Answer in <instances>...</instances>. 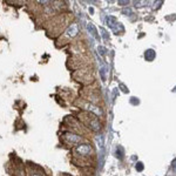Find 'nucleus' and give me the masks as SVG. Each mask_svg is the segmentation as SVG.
I'll return each instance as SVG.
<instances>
[{
  "label": "nucleus",
  "instance_id": "obj_11",
  "mask_svg": "<svg viewBox=\"0 0 176 176\" xmlns=\"http://www.w3.org/2000/svg\"><path fill=\"white\" fill-rule=\"evenodd\" d=\"M99 51H100V53H101V54H105V53H106V52H105L106 49H105L103 47H99Z\"/></svg>",
  "mask_w": 176,
  "mask_h": 176
},
{
  "label": "nucleus",
  "instance_id": "obj_5",
  "mask_svg": "<svg viewBox=\"0 0 176 176\" xmlns=\"http://www.w3.org/2000/svg\"><path fill=\"white\" fill-rule=\"evenodd\" d=\"M155 56H156V53H155L154 49H147V51H145V58L147 61H153L154 59H155Z\"/></svg>",
  "mask_w": 176,
  "mask_h": 176
},
{
  "label": "nucleus",
  "instance_id": "obj_7",
  "mask_svg": "<svg viewBox=\"0 0 176 176\" xmlns=\"http://www.w3.org/2000/svg\"><path fill=\"white\" fill-rule=\"evenodd\" d=\"M88 30L92 32L93 35L95 37V38H98V34H96V31H95V28H94V26H92V25H88Z\"/></svg>",
  "mask_w": 176,
  "mask_h": 176
},
{
  "label": "nucleus",
  "instance_id": "obj_12",
  "mask_svg": "<svg viewBox=\"0 0 176 176\" xmlns=\"http://www.w3.org/2000/svg\"><path fill=\"white\" fill-rule=\"evenodd\" d=\"M120 5H126V4H129V1H119Z\"/></svg>",
  "mask_w": 176,
  "mask_h": 176
},
{
  "label": "nucleus",
  "instance_id": "obj_3",
  "mask_svg": "<svg viewBox=\"0 0 176 176\" xmlns=\"http://www.w3.org/2000/svg\"><path fill=\"white\" fill-rule=\"evenodd\" d=\"M77 32H79L77 25V23H73V25H70V26H69L68 30L66 31L65 37H67V38H74V37L77 34Z\"/></svg>",
  "mask_w": 176,
  "mask_h": 176
},
{
  "label": "nucleus",
  "instance_id": "obj_8",
  "mask_svg": "<svg viewBox=\"0 0 176 176\" xmlns=\"http://www.w3.org/2000/svg\"><path fill=\"white\" fill-rule=\"evenodd\" d=\"M136 170H138V171H142V170H143V164H142V162H138V163H136Z\"/></svg>",
  "mask_w": 176,
  "mask_h": 176
},
{
  "label": "nucleus",
  "instance_id": "obj_4",
  "mask_svg": "<svg viewBox=\"0 0 176 176\" xmlns=\"http://www.w3.org/2000/svg\"><path fill=\"white\" fill-rule=\"evenodd\" d=\"M65 138H66L67 141H69V143H73V145L80 142V141L82 140L80 136H77L75 134H70V133H66V134H65Z\"/></svg>",
  "mask_w": 176,
  "mask_h": 176
},
{
  "label": "nucleus",
  "instance_id": "obj_9",
  "mask_svg": "<svg viewBox=\"0 0 176 176\" xmlns=\"http://www.w3.org/2000/svg\"><path fill=\"white\" fill-rule=\"evenodd\" d=\"M122 13H123V14H126V16H129L130 13H131V9H130V8H129V9H128V8H126V9H123V11H122Z\"/></svg>",
  "mask_w": 176,
  "mask_h": 176
},
{
  "label": "nucleus",
  "instance_id": "obj_2",
  "mask_svg": "<svg viewBox=\"0 0 176 176\" xmlns=\"http://www.w3.org/2000/svg\"><path fill=\"white\" fill-rule=\"evenodd\" d=\"M75 152L77 154H80V155H88V154H91L92 152V148H91V145H80L77 147V149H75Z\"/></svg>",
  "mask_w": 176,
  "mask_h": 176
},
{
  "label": "nucleus",
  "instance_id": "obj_1",
  "mask_svg": "<svg viewBox=\"0 0 176 176\" xmlns=\"http://www.w3.org/2000/svg\"><path fill=\"white\" fill-rule=\"evenodd\" d=\"M88 117H87V121H88V126L92 128L93 130H95V131H99L100 128H101V124H100L99 120H98V117L95 116L94 114H91V113H88Z\"/></svg>",
  "mask_w": 176,
  "mask_h": 176
},
{
  "label": "nucleus",
  "instance_id": "obj_6",
  "mask_svg": "<svg viewBox=\"0 0 176 176\" xmlns=\"http://www.w3.org/2000/svg\"><path fill=\"white\" fill-rule=\"evenodd\" d=\"M107 23L108 26L113 30V31H115V27H116V25H119V23L116 21V19H115L114 16H108L107 18Z\"/></svg>",
  "mask_w": 176,
  "mask_h": 176
},
{
  "label": "nucleus",
  "instance_id": "obj_13",
  "mask_svg": "<svg viewBox=\"0 0 176 176\" xmlns=\"http://www.w3.org/2000/svg\"><path fill=\"white\" fill-rule=\"evenodd\" d=\"M35 176H37V175H35Z\"/></svg>",
  "mask_w": 176,
  "mask_h": 176
},
{
  "label": "nucleus",
  "instance_id": "obj_10",
  "mask_svg": "<svg viewBox=\"0 0 176 176\" xmlns=\"http://www.w3.org/2000/svg\"><path fill=\"white\" fill-rule=\"evenodd\" d=\"M106 72H107V70H106V68L103 67V68H102V79H103V80L106 79Z\"/></svg>",
  "mask_w": 176,
  "mask_h": 176
}]
</instances>
